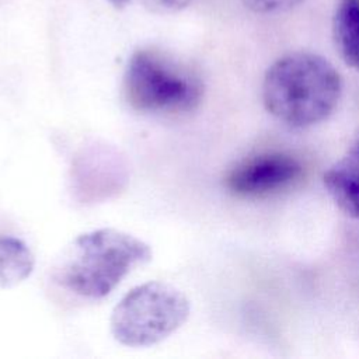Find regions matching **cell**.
<instances>
[{
	"instance_id": "7a4b0ae2",
	"label": "cell",
	"mask_w": 359,
	"mask_h": 359,
	"mask_svg": "<svg viewBox=\"0 0 359 359\" xmlns=\"http://www.w3.org/2000/svg\"><path fill=\"white\" fill-rule=\"evenodd\" d=\"M151 248L143 240L116 229H98L76 237L56 268L55 279L86 299L108 296L135 268L147 264Z\"/></svg>"
},
{
	"instance_id": "8992f818",
	"label": "cell",
	"mask_w": 359,
	"mask_h": 359,
	"mask_svg": "<svg viewBox=\"0 0 359 359\" xmlns=\"http://www.w3.org/2000/svg\"><path fill=\"white\" fill-rule=\"evenodd\" d=\"M324 185L342 212L359 219V143L325 171Z\"/></svg>"
},
{
	"instance_id": "8fae6325",
	"label": "cell",
	"mask_w": 359,
	"mask_h": 359,
	"mask_svg": "<svg viewBox=\"0 0 359 359\" xmlns=\"http://www.w3.org/2000/svg\"><path fill=\"white\" fill-rule=\"evenodd\" d=\"M114 7H118V8H121V7H125L130 0H108Z\"/></svg>"
},
{
	"instance_id": "5b68a950",
	"label": "cell",
	"mask_w": 359,
	"mask_h": 359,
	"mask_svg": "<svg viewBox=\"0 0 359 359\" xmlns=\"http://www.w3.org/2000/svg\"><path fill=\"white\" fill-rule=\"evenodd\" d=\"M300 172L302 165L297 160L285 154H266L231 170L226 185L237 195H261L283 188Z\"/></svg>"
},
{
	"instance_id": "277c9868",
	"label": "cell",
	"mask_w": 359,
	"mask_h": 359,
	"mask_svg": "<svg viewBox=\"0 0 359 359\" xmlns=\"http://www.w3.org/2000/svg\"><path fill=\"white\" fill-rule=\"evenodd\" d=\"M123 93L128 104L140 112H188L202 101L203 84L168 56L140 49L128 63Z\"/></svg>"
},
{
	"instance_id": "ba28073f",
	"label": "cell",
	"mask_w": 359,
	"mask_h": 359,
	"mask_svg": "<svg viewBox=\"0 0 359 359\" xmlns=\"http://www.w3.org/2000/svg\"><path fill=\"white\" fill-rule=\"evenodd\" d=\"M35 257L20 238L0 236V287H13L34 271Z\"/></svg>"
},
{
	"instance_id": "3957f363",
	"label": "cell",
	"mask_w": 359,
	"mask_h": 359,
	"mask_svg": "<svg viewBox=\"0 0 359 359\" xmlns=\"http://www.w3.org/2000/svg\"><path fill=\"white\" fill-rule=\"evenodd\" d=\"M189 313L191 303L178 287L150 280L135 286L118 302L111 313L109 328L121 345L150 346L181 328Z\"/></svg>"
},
{
	"instance_id": "6da1fadb",
	"label": "cell",
	"mask_w": 359,
	"mask_h": 359,
	"mask_svg": "<svg viewBox=\"0 0 359 359\" xmlns=\"http://www.w3.org/2000/svg\"><path fill=\"white\" fill-rule=\"evenodd\" d=\"M342 81L335 67L323 56L293 52L266 70L262 101L266 111L292 128H306L324 121L335 108Z\"/></svg>"
},
{
	"instance_id": "30bf717a",
	"label": "cell",
	"mask_w": 359,
	"mask_h": 359,
	"mask_svg": "<svg viewBox=\"0 0 359 359\" xmlns=\"http://www.w3.org/2000/svg\"><path fill=\"white\" fill-rule=\"evenodd\" d=\"M149 6L160 11H178L187 7L192 0H144Z\"/></svg>"
},
{
	"instance_id": "9c48e42d",
	"label": "cell",
	"mask_w": 359,
	"mask_h": 359,
	"mask_svg": "<svg viewBox=\"0 0 359 359\" xmlns=\"http://www.w3.org/2000/svg\"><path fill=\"white\" fill-rule=\"evenodd\" d=\"M304 0H243L245 7L261 14L287 11Z\"/></svg>"
},
{
	"instance_id": "52a82bcc",
	"label": "cell",
	"mask_w": 359,
	"mask_h": 359,
	"mask_svg": "<svg viewBox=\"0 0 359 359\" xmlns=\"http://www.w3.org/2000/svg\"><path fill=\"white\" fill-rule=\"evenodd\" d=\"M332 34L342 60L359 69V0H339L334 14Z\"/></svg>"
}]
</instances>
